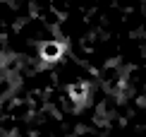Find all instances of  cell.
Wrapping results in <instances>:
<instances>
[{"label":"cell","instance_id":"1","mask_svg":"<svg viewBox=\"0 0 146 137\" xmlns=\"http://www.w3.org/2000/svg\"><path fill=\"white\" fill-rule=\"evenodd\" d=\"M60 51H62V46H58V43H46L41 53H43V60H55L60 55Z\"/></svg>","mask_w":146,"mask_h":137}]
</instances>
